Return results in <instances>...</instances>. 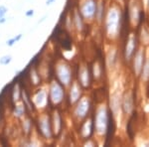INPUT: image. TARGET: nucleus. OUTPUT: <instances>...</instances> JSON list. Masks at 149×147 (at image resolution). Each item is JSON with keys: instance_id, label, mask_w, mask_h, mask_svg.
<instances>
[{"instance_id": "nucleus-22", "label": "nucleus", "mask_w": 149, "mask_h": 147, "mask_svg": "<svg viewBox=\"0 0 149 147\" xmlns=\"http://www.w3.org/2000/svg\"><path fill=\"white\" fill-rule=\"evenodd\" d=\"M135 37L133 36V34H131L129 36L128 40L126 43V47H125V59L126 60H130V58L133 56L134 50H135Z\"/></svg>"}, {"instance_id": "nucleus-6", "label": "nucleus", "mask_w": 149, "mask_h": 147, "mask_svg": "<svg viewBox=\"0 0 149 147\" xmlns=\"http://www.w3.org/2000/svg\"><path fill=\"white\" fill-rule=\"evenodd\" d=\"M31 98H32L36 113L47 110L48 105H50L47 85H42L38 88H35L31 93Z\"/></svg>"}, {"instance_id": "nucleus-7", "label": "nucleus", "mask_w": 149, "mask_h": 147, "mask_svg": "<svg viewBox=\"0 0 149 147\" xmlns=\"http://www.w3.org/2000/svg\"><path fill=\"white\" fill-rule=\"evenodd\" d=\"M73 109V116L77 121H83L88 116L92 102H91L90 96L84 95L79 100V102L76 103Z\"/></svg>"}, {"instance_id": "nucleus-8", "label": "nucleus", "mask_w": 149, "mask_h": 147, "mask_svg": "<svg viewBox=\"0 0 149 147\" xmlns=\"http://www.w3.org/2000/svg\"><path fill=\"white\" fill-rule=\"evenodd\" d=\"M81 17L86 22H93L95 18L97 11V0H80L79 9Z\"/></svg>"}, {"instance_id": "nucleus-34", "label": "nucleus", "mask_w": 149, "mask_h": 147, "mask_svg": "<svg viewBox=\"0 0 149 147\" xmlns=\"http://www.w3.org/2000/svg\"><path fill=\"white\" fill-rule=\"evenodd\" d=\"M55 2H56V0H47V1H46V5L50 6V5H52L53 3H55Z\"/></svg>"}, {"instance_id": "nucleus-12", "label": "nucleus", "mask_w": 149, "mask_h": 147, "mask_svg": "<svg viewBox=\"0 0 149 147\" xmlns=\"http://www.w3.org/2000/svg\"><path fill=\"white\" fill-rule=\"evenodd\" d=\"M91 81H92V76L88 67L86 64H81L78 72V83L83 88H88L91 86Z\"/></svg>"}, {"instance_id": "nucleus-2", "label": "nucleus", "mask_w": 149, "mask_h": 147, "mask_svg": "<svg viewBox=\"0 0 149 147\" xmlns=\"http://www.w3.org/2000/svg\"><path fill=\"white\" fill-rule=\"evenodd\" d=\"M36 123V130L37 134L40 137V139L44 142H50L54 138V133L52 129V123H51V116L50 112L47 110L42 112H37L35 119Z\"/></svg>"}, {"instance_id": "nucleus-30", "label": "nucleus", "mask_w": 149, "mask_h": 147, "mask_svg": "<svg viewBox=\"0 0 149 147\" xmlns=\"http://www.w3.org/2000/svg\"><path fill=\"white\" fill-rule=\"evenodd\" d=\"M141 40H142L143 44H149V33L146 32V30H142L141 32Z\"/></svg>"}, {"instance_id": "nucleus-27", "label": "nucleus", "mask_w": 149, "mask_h": 147, "mask_svg": "<svg viewBox=\"0 0 149 147\" xmlns=\"http://www.w3.org/2000/svg\"><path fill=\"white\" fill-rule=\"evenodd\" d=\"M93 76L95 79H98L102 77V67L97 62L93 65Z\"/></svg>"}, {"instance_id": "nucleus-10", "label": "nucleus", "mask_w": 149, "mask_h": 147, "mask_svg": "<svg viewBox=\"0 0 149 147\" xmlns=\"http://www.w3.org/2000/svg\"><path fill=\"white\" fill-rule=\"evenodd\" d=\"M68 88V100L70 105L73 107L83 96V88L78 82H73Z\"/></svg>"}, {"instance_id": "nucleus-9", "label": "nucleus", "mask_w": 149, "mask_h": 147, "mask_svg": "<svg viewBox=\"0 0 149 147\" xmlns=\"http://www.w3.org/2000/svg\"><path fill=\"white\" fill-rule=\"evenodd\" d=\"M119 91L120 90H118V88H114V90L111 91V93H110V98H109V105L115 118L118 117L119 113H120L122 109L121 108L122 95Z\"/></svg>"}, {"instance_id": "nucleus-37", "label": "nucleus", "mask_w": 149, "mask_h": 147, "mask_svg": "<svg viewBox=\"0 0 149 147\" xmlns=\"http://www.w3.org/2000/svg\"><path fill=\"white\" fill-rule=\"evenodd\" d=\"M148 3H149V0H148Z\"/></svg>"}, {"instance_id": "nucleus-28", "label": "nucleus", "mask_w": 149, "mask_h": 147, "mask_svg": "<svg viewBox=\"0 0 149 147\" xmlns=\"http://www.w3.org/2000/svg\"><path fill=\"white\" fill-rule=\"evenodd\" d=\"M22 36H23V34H21V33H20V34H18V35L14 36V37L10 38V39H8L6 41V45L8 46V47H13L16 43H18L19 41L22 39Z\"/></svg>"}, {"instance_id": "nucleus-21", "label": "nucleus", "mask_w": 149, "mask_h": 147, "mask_svg": "<svg viewBox=\"0 0 149 147\" xmlns=\"http://www.w3.org/2000/svg\"><path fill=\"white\" fill-rule=\"evenodd\" d=\"M105 15V7L104 2L102 0H97V11H95V21L97 23H102Z\"/></svg>"}, {"instance_id": "nucleus-25", "label": "nucleus", "mask_w": 149, "mask_h": 147, "mask_svg": "<svg viewBox=\"0 0 149 147\" xmlns=\"http://www.w3.org/2000/svg\"><path fill=\"white\" fill-rule=\"evenodd\" d=\"M21 93H22V88H21L20 85L17 83L13 86L12 88V91H11V100L12 102L16 103V102H21Z\"/></svg>"}, {"instance_id": "nucleus-29", "label": "nucleus", "mask_w": 149, "mask_h": 147, "mask_svg": "<svg viewBox=\"0 0 149 147\" xmlns=\"http://www.w3.org/2000/svg\"><path fill=\"white\" fill-rule=\"evenodd\" d=\"M12 62V56L11 55H4L0 58V65L1 66H8Z\"/></svg>"}, {"instance_id": "nucleus-15", "label": "nucleus", "mask_w": 149, "mask_h": 147, "mask_svg": "<svg viewBox=\"0 0 149 147\" xmlns=\"http://www.w3.org/2000/svg\"><path fill=\"white\" fill-rule=\"evenodd\" d=\"M72 22H73V29L76 30L78 33H81L85 29V22L84 18L81 17L80 12L78 11V9H74L72 15Z\"/></svg>"}, {"instance_id": "nucleus-5", "label": "nucleus", "mask_w": 149, "mask_h": 147, "mask_svg": "<svg viewBox=\"0 0 149 147\" xmlns=\"http://www.w3.org/2000/svg\"><path fill=\"white\" fill-rule=\"evenodd\" d=\"M48 95H49L50 105L54 107H58L64 102L66 98V88L60 84L57 79H52L47 85Z\"/></svg>"}, {"instance_id": "nucleus-38", "label": "nucleus", "mask_w": 149, "mask_h": 147, "mask_svg": "<svg viewBox=\"0 0 149 147\" xmlns=\"http://www.w3.org/2000/svg\"><path fill=\"white\" fill-rule=\"evenodd\" d=\"M118 1H119V0H118ZM120 1H121V0H120Z\"/></svg>"}, {"instance_id": "nucleus-23", "label": "nucleus", "mask_w": 149, "mask_h": 147, "mask_svg": "<svg viewBox=\"0 0 149 147\" xmlns=\"http://www.w3.org/2000/svg\"><path fill=\"white\" fill-rule=\"evenodd\" d=\"M129 15H130L131 22L133 24H137L139 20V8L136 2H131L129 6Z\"/></svg>"}, {"instance_id": "nucleus-31", "label": "nucleus", "mask_w": 149, "mask_h": 147, "mask_svg": "<svg viewBox=\"0 0 149 147\" xmlns=\"http://www.w3.org/2000/svg\"><path fill=\"white\" fill-rule=\"evenodd\" d=\"M7 13H8V8L4 5H0V18L4 17Z\"/></svg>"}, {"instance_id": "nucleus-32", "label": "nucleus", "mask_w": 149, "mask_h": 147, "mask_svg": "<svg viewBox=\"0 0 149 147\" xmlns=\"http://www.w3.org/2000/svg\"><path fill=\"white\" fill-rule=\"evenodd\" d=\"M34 10H33V9H29V10H27L25 12V16L26 17H33V16H34Z\"/></svg>"}, {"instance_id": "nucleus-1", "label": "nucleus", "mask_w": 149, "mask_h": 147, "mask_svg": "<svg viewBox=\"0 0 149 147\" xmlns=\"http://www.w3.org/2000/svg\"><path fill=\"white\" fill-rule=\"evenodd\" d=\"M103 22H104V30L107 37L110 40L116 39L120 32V10L116 6H110L105 12Z\"/></svg>"}, {"instance_id": "nucleus-36", "label": "nucleus", "mask_w": 149, "mask_h": 147, "mask_svg": "<svg viewBox=\"0 0 149 147\" xmlns=\"http://www.w3.org/2000/svg\"><path fill=\"white\" fill-rule=\"evenodd\" d=\"M0 123H1V118H0Z\"/></svg>"}, {"instance_id": "nucleus-16", "label": "nucleus", "mask_w": 149, "mask_h": 147, "mask_svg": "<svg viewBox=\"0 0 149 147\" xmlns=\"http://www.w3.org/2000/svg\"><path fill=\"white\" fill-rule=\"evenodd\" d=\"M29 82L34 88L43 85V79L39 73V70L36 67H32L29 71Z\"/></svg>"}, {"instance_id": "nucleus-35", "label": "nucleus", "mask_w": 149, "mask_h": 147, "mask_svg": "<svg viewBox=\"0 0 149 147\" xmlns=\"http://www.w3.org/2000/svg\"><path fill=\"white\" fill-rule=\"evenodd\" d=\"M7 22V18L4 16V17H1L0 18V24H4Z\"/></svg>"}, {"instance_id": "nucleus-17", "label": "nucleus", "mask_w": 149, "mask_h": 147, "mask_svg": "<svg viewBox=\"0 0 149 147\" xmlns=\"http://www.w3.org/2000/svg\"><path fill=\"white\" fill-rule=\"evenodd\" d=\"M93 130V122L92 118H86L84 120L83 124L81 126V130H80V133L81 138L84 139H90V136L92 134Z\"/></svg>"}, {"instance_id": "nucleus-11", "label": "nucleus", "mask_w": 149, "mask_h": 147, "mask_svg": "<svg viewBox=\"0 0 149 147\" xmlns=\"http://www.w3.org/2000/svg\"><path fill=\"white\" fill-rule=\"evenodd\" d=\"M50 116H51L53 133H54V136H58L62 132V130H63V118H62V114L60 112V110L55 107L50 112Z\"/></svg>"}, {"instance_id": "nucleus-3", "label": "nucleus", "mask_w": 149, "mask_h": 147, "mask_svg": "<svg viewBox=\"0 0 149 147\" xmlns=\"http://www.w3.org/2000/svg\"><path fill=\"white\" fill-rule=\"evenodd\" d=\"M109 126V109L104 102L97 105L95 112V120H93V128L97 136H103L107 133Z\"/></svg>"}, {"instance_id": "nucleus-4", "label": "nucleus", "mask_w": 149, "mask_h": 147, "mask_svg": "<svg viewBox=\"0 0 149 147\" xmlns=\"http://www.w3.org/2000/svg\"><path fill=\"white\" fill-rule=\"evenodd\" d=\"M55 76L56 79L68 88L73 83V69L71 65L65 60H58L55 64Z\"/></svg>"}, {"instance_id": "nucleus-13", "label": "nucleus", "mask_w": 149, "mask_h": 147, "mask_svg": "<svg viewBox=\"0 0 149 147\" xmlns=\"http://www.w3.org/2000/svg\"><path fill=\"white\" fill-rule=\"evenodd\" d=\"M19 128H20L21 135L29 137L33 134V129H34V121L33 118L29 115H26L21 120H19Z\"/></svg>"}, {"instance_id": "nucleus-19", "label": "nucleus", "mask_w": 149, "mask_h": 147, "mask_svg": "<svg viewBox=\"0 0 149 147\" xmlns=\"http://www.w3.org/2000/svg\"><path fill=\"white\" fill-rule=\"evenodd\" d=\"M143 64H144V50L141 48V49H139L137 53L135 54L134 62H133L134 72H135V74L137 75V76L141 74V70H142Z\"/></svg>"}, {"instance_id": "nucleus-14", "label": "nucleus", "mask_w": 149, "mask_h": 147, "mask_svg": "<svg viewBox=\"0 0 149 147\" xmlns=\"http://www.w3.org/2000/svg\"><path fill=\"white\" fill-rule=\"evenodd\" d=\"M27 108L25 107V105H23L22 102H19L14 103L13 108L11 110V116L14 120H21L23 117H25L27 115Z\"/></svg>"}, {"instance_id": "nucleus-24", "label": "nucleus", "mask_w": 149, "mask_h": 147, "mask_svg": "<svg viewBox=\"0 0 149 147\" xmlns=\"http://www.w3.org/2000/svg\"><path fill=\"white\" fill-rule=\"evenodd\" d=\"M116 63V51L113 48L110 49L107 53V66L109 69H113Z\"/></svg>"}, {"instance_id": "nucleus-18", "label": "nucleus", "mask_w": 149, "mask_h": 147, "mask_svg": "<svg viewBox=\"0 0 149 147\" xmlns=\"http://www.w3.org/2000/svg\"><path fill=\"white\" fill-rule=\"evenodd\" d=\"M121 108L124 113L129 114L133 110V98L131 93H126L124 95H122L121 100Z\"/></svg>"}, {"instance_id": "nucleus-20", "label": "nucleus", "mask_w": 149, "mask_h": 147, "mask_svg": "<svg viewBox=\"0 0 149 147\" xmlns=\"http://www.w3.org/2000/svg\"><path fill=\"white\" fill-rule=\"evenodd\" d=\"M21 102H23V105H25V107L27 108L28 113H35V107L33 105L32 98H31V95H29L28 91L26 90H22V93H21Z\"/></svg>"}, {"instance_id": "nucleus-33", "label": "nucleus", "mask_w": 149, "mask_h": 147, "mask_svg": "<svg viewBox=\"0 0 149 147\" xmlns=\"http://www.w3.org/2000/svg\"><path fill=\"white\" fill-rule=\"evenodd\" d=\"M47 18H48V15L46 14V15H44L42 18L40 19L39 21H38V24H41V23H43V22H44V21H46V19H47Z\"/></svg>"}, {"instance_id": "nucleus-26", "label": "nucleus", "mask_w": 149, "mask_h": 147, "mask_svg": "<svg viewBox=\"0 0 149 147\" xmlns=\"http://www.w3.org/2000/svg\"><path fill=\"white\" fill-rule=\"evenodd\" d=\"M141 76L144 81H147L149 79V58H147L146 61H144L142 70H141Z\"/></svg>"}]
</instances>
